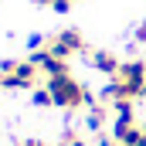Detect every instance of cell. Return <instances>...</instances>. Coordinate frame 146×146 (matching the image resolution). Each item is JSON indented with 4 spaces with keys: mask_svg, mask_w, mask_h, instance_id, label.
I'll return each mask as SVG.
<instances>
[{
    "mask_svg": "<svg viewBox=\"0 0 146 146\" xmlns=\"http://www.w3.org/2000/svg\"><path fill=\"white\" fill-rule=\"evenodd\" d=\"M48 92H51L58 109H82V106H88V88L82 82H75L72 75L48 78Z\"/></svg>",
    "mask_w": 146,
    "mask_h": 146,
    "instance_id": "obj_1",
    "label": "cell"
},
{
    "mask_svg": "<svg viewBox=\"0 0 146 146\" xmlns=\"http://www.w3.org/2000/svg\"><path fill=\"white\" fill-rule=\"evenodd\" d=\"M0 88H3V85H0Z\"/></svg>",
    "mask_w": 146,
    "mask_h": 146,
    "instance_id": "obj_10",
    "label": "cell"
},
{
    "mask_svg": "<svg viewBox=\"0 0 146 146\" xmlns=\"http://www.w3.org/2000/svg\"><path fill=\"white\" fill-rule=\"evenodd\" d=\"M21 146H37V143H34V139H27V143H21Z\"/></svg>",
    "mask_w": 146,
    "mask_h": 146,
    "instance_id": "obj_8",
    "label": "cell"
},
{
    "mask_svg": "<svg viewBox=\"0 0 146 146\" xmlns=\"http://www.w3.org/2000/svg\"><path fill=\"white\" fill-rule=\"evenodd\" d=\"M34 106H41V109H44V106H54V99H51L48 88H34Z\"/></svg>",
    "mask_w": 146,
    "mask_h": 146,
    "instance_id": "obj_4",
    "label": "cell"
},
{
    "mask_svg": "<svg viewBox=\"0 0 146 146\" xmlns=\"http://www.w3.org/2000/svg\"><path fill=\"white\" fill-rule=\"evenodd\" d=\"M37 75H41V68L31 58H24V61H3L0 65V85L3 88H34Z\"/></svg>",
    "mask_w": 146,
    "mask_h": 146,
    "instance_id": "obj_2",
    "label": "cell"
},
{
    "mask_svg": "<svg viewBox=\"0 0 146 146\" xmlns=\"http://www.w3.org/2000/svg\"><path fill=\"white\" fill-rule=\"evenodd\" d=\"M143 129H146V122H143Z\"/></svg>",
    "mask_w": 146,
    "mask_h": 146,
    "instance_id": "obj_9",
    "label": "cell"
},
{
    "mask_svg": "<svg viewBox=\"0 0 146 146\" xmlns=\"http://www.w3.org/2000/svg\"><path fill=\"white\" fill-rule=\"evenodd\" d=\"M65 146H88V143L78 139V133H65Z\"/></svg>",
    "mask_w": 146,
    "mask_h": 146,
    "instance_id": "obj_5",
    "label": "cell"
},
{
    "mask_svg": "<svg viewBox=\"0 0 146 146\" xmlns=\"http://www.w3.org/2000/svg\"><path fill=\"white\" fill-rule=\"evenodd\" d=\"M92 68L95 72H102V75H119V68H122V61L112 54V51H92Z\"/></svg>",
    "mask_w": 146,
    "mask_h": 146,
    "instance_id": "obj_3",
    "label": "cell"
},
{
    "mask_svg": "<svg viewBox=\"0 0 146 146\" xmlns=\"http://www.w3.org/2000/svg\"><path fill=\"white\" fill-rule=\"evenodd\" d=\"M136 41H146V21L139 24V31H136Z\"/></svg>",
    "mask_w": 146,
    "mask_h": 146,
    "instance_id": "obj_6",
    "label": "cell"
},
{
    "mask_svg": "<svg viewBox=\"0 0 146 146\" xmlns=\"http://www.w3.org/2000/svg\"><path fill=\"white\" fill-rule=\"evenodd\" d=\"M37 7H51V10H54V3H58V0H34Z\"/></svg>",
    "mask_w": 146,
    "mask_h": 146,
    "instance_id": "obj_7",
    "label": "cell"
}]
</instances>
